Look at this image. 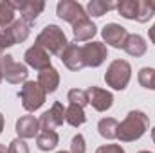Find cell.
<instances>
[{
	"label": "cell",
	"mask_w": 155,
	"mask_h": 153,
	"mask_svg": "<svg viewBox=\"0 0 155 153\" xmlns=\"http://www.w3.org/2000/svg\"><path fill=\"white\" fill-rule=\"evenodd\" d=\"M150 126V119L148 115L141 110H132L128 112V115L124 117L123 122H119L117 126V139L121 142H132V141H137L141 139L146 130Z\"/></svg>",
	"instance_id": "obj_1"
},
{
	"label": "cell",
	"mask_w": 155,
	"mask_h": 153,
	"mask_svg": "<svg viewBox=\"0 0 155 153\" xmlns=\"http://www.w3.org/2000/svg\"><path fill=\"white\" fill-rule=\"evenodd\" d=\"M36 45H40L41 49H45V50L51 52V54L61 56V52L65 50V47L69 45V41H67L65 33H63L58 25L51 24V25L43 27L41 33L36 36Z\"/></svg>",
	"instance_id": "obj_2"
},
{
	"label": "cell",
	"mask_w": 155,
	"mask_h": 153,
	"mask_svg": "<svg viewBox=\"0 0 155 153\" xmlns=\"http://www.w3.org/2000/svg\"><path fill=\"white\" fill-rule=\"evenodd\" d=\"M130 77H132V67L126 60H114L105 72L107 85L112 86L114 90H124L130 83Z\"/></svg>",
	"instance_id": "obj_3"
},
{
	"label": "cell",
	"mask_w": 155,
	"mask_h": 153,
	"mask_svg": "<svg viewBox=\"0 0 155 153\" xmlns=\"http://www.w3.org/2000/svg\"><path fill=\"white\" fill-rule=\"evenodd\" d=\"M31 33V25L25 24L22 18L20 20H15L9 27L5 29H0V52L13 47L15 43H22L25 41L27 36Z\"/></svg>",
	"instance_id": "obj_4"
},
{
	"label": "cell",
	"mask_w": 155,
	"mask_h": 153,
	"mask_svg": "<svg viewBox=\"0 0 155 153\" xmlns=\"http://www.w3.org/2000/svg\"><path fill=\"white\" fill-rule=\"evenodd\" d=\"M18 97L22 101V106L27 112H35L45 103L47 92L38 85V81H25L18 92Z\"/></svg>",
	"instance_id": "obj_5"
},
{
	"label": "cell",
	"mask_w": 155,
	"mask_h": 153,
	"mask_svg": "<svg viewBox=\"0 0 155 153\" xmlns=\"http://www.w3.org/2000/svg\"><path fill=\"white\" fill-rule=\"evenodd\" d=\"M2 74L5 77V81L13 83V85H20L27 81V67L16 60H13V56L5 54L2 56Z\"/></svg>",
	"instance_id": "obj_6"
},
{
	"label": "cell",
	"mask_w": 155,
	"mask_h": 153,
	"mask_svg": "<svg viewBox=\"0 0 155 153\" xmlns=\"http://www.w3.org/2000/svg\"><path fill=\"white\" fill-rule=\"evenodd\" d=\"M81 49H83L85 67H99L108 58V49L101 41H90V43L83 45Z\"/></svg>",
	"instance_id": "obj_7"
},
{
	"label": "cell",
	"mask_w": 155,
	"mask_h": 153,
	"mask_svg": "<svg viewBox=\"0 0 155 153\" xmlns=\"http://www.w3.org/2000/svg\"><path fill=\"white\" fill-rule=\"evenodd\" d=\"M56 15H58L61 20L72 24V25L76 24L78 20L88 16V15L85 13L83 5H81L79 2H74V0H61V2H58V5H56Z\"/></svg>",
	"instance_id": "obj_8"
},
{
	"label": "cell",
	"mask_w": 155,
	"mask_h": 153,
	"mask_svg": "<svg viewBox=\"0 0 155 153\" xmlns=\"http://www.w3.org/2000/svg\"><path fill=\"white\" fill-rule=\"evenodd\" d=\"M87 96H88V105H92V108L97 110V112H107L114 105V96L108 90H105V88L88 86L87 88Z\"/></svg>",
	"instance_id": "obj_9"
},
{
	"label": "cell",
	"mask_w": 155,
	"mask_h": 153,
	"mask_svg": "<svg viewBox=\"0 0 155 153\" xmlns=\"http://www.w3.org/2000/svg\"><path fill=\"white\" fill-rule=\"evenodd\" d=\"M65 122V106L56 101L47 112H43L40 117V130H54Z\"/></svg>",
	"instance_id": "obj_10"
},
{
	"label": "cell",
	"mask_w": 155,
	"mask_h": 153,
	"mask_svg": "<svg viewBox=\"0 0 155 153\" xmlns=\"http://www.w3.org/2000/svg\"><path fill=\"white\" fill-rule=\"evenodd\" d=\"M11 4H13L15 11H20L22 20L25 24H29V25L38 18L41 15V11L45 9V4L40 2V0H20V2H11Z\"/></svg>",
	"instance_id": "obj_11"
},
{
	"label": "cell",
	"mask_w": 155,
	"mask_h": 153,
	"mask_svg": "<svg viewBox=\"0 0 155 153\" xmlns=\"http://www.w3.org/2000/svg\"><path fill=\"white\" fill-rule=\"evenodd\" d=\"M60 60L63 61V65L69 69V70H81V69H85V60H83V49L78 45L76 41L74 43H69L67 47H65V50L61 52V56H60Z\"/></svg>",
	"instance_id": "obj_12"
},
{
	"label": "cell",
	"mask_w": 155,
	"mask_h": 153,
	"mask_svg": "<svg viewBox=\"0 0 155 153\" xmlns=\"http://www.w3.org/2000/svg\"><path fill=\"white\" fill-rule=\"evenodd\" d=\"M101 34H103V40L107 41V45H112L116 49H123L124 47V41L128 38V31L123 25L114 24V22L112 24H107L103 27Z\"/></svg>",
	"instance_id": "obj_13"
},
{
	"label": "cell",
	"mask_w": 155,
	"mask_h": 153,
	"mask_svg": "<svg viewBox=\"0 0 155 153\" xmlns=\"http://www.w3.org/2000/svg\"><path fill=\"white\" fill-rule=\"evenodd\" d=\"M24 58H25V63H27L29 67L36 69V70H43V69L51 67V58H49V52H47L45 49H41L40 45H36V43L25 50Z\"/></svg>",
	"instance_id": "obj_14"
},
{
	"label": "cell",
	"mask_w": 155,
	"mask_h": 153,
	"mask_svg": "<svg viewBox=\"0 0 155 153\" xmlns=\"http://www.w3.org/2000/svg\"><path fill=\"white\" fill-rule=\"evenodd\" d=\"M16 133L20 139H33L40 133V119L35 115H24L16 121Z\"/></svg>",
	"instance_id": "obj_15"
},
{
	"label": "cell",
	"mask_w": 155,
	"mask_h": 153,
	"mask_svg": "<svg viewBox=\"0 0 155 153\" xmlns=\"http://www.w3.org/2000/svg\"><path fill=\"white\" fill-rule=\"evenodd\" d=\"M96 33H97V27H96V24L88 16L78 20L76 24L72 25V34H74L76 43L78 41H88V40H92Z\"/></svg>",
	"instance_id": "obj_16"
},
{
	"label": "cell",
	"mask_w": 155,
	"mask_h": 153,
	"mask_svg": "<svg viewBox=\"0 0 155 153\" xmlns=\"http://www.w3.org/2000/svg\"><path fill=\"white\" fill-rule=\"evenodd\" d=\"M38 85L47 94L54 92L58 88V85H60V74H58V70L52 65L47 67V69H43V70H40L38 72Z\"/></svg>",
	"instance_id": "obj_17"
},
{
	"label": "cell",
	"mask_w": 155,
	"mask_h": 153,
	"mask_svg": "<svg viewBox=\"0 0 155 153\" xmlns=\"http://www.w3.org/2000/svg\"><path fill=\"white\" fill-rule=\"evenodd\" d=\"M130 56H135V58H141V56H144L146 54V50H148V45H146V41L143 36H139V34H128V38L124 41V47H123Z\"/></svg>",
	"instance_id": "obj_18"
},
{
	"label": "cell",
	"mask_w": 155,
	"mask_h": 153,
	"mask_svg": "<svg viewBox=\"0 0 155 153\" xmlns=\"http://www.w3.org/2000/svg\"><path fill=\"white\" fill-rule=\"evenodd\" d=\"M60 137L54 130H40V133L36 135V146L41 151H51L58 146Z\"/></svg>",
	"instance_id": "obj_19"
},
{
	"label": "cell",
	"mask_w": 155,
	"mask_h": 153,
	"mask_svg": "<svg viewBox=\"0 0 155 153\" xmlns=\"http://www.w3.org/2000/svg\"><path fill=\"white\" fill-rule=\"evenodd\" d=\"M65 121H67L71 126H74V128H79V126H81V124L87 121V115H85V110H83V106L71 103V105L65 108Z\"/></svg>",
	"instance_id": "obj_20"
},
{
	"label": "cell",
	"mask_w": 155,
	"mask_h": 153,
	"mask_svg": "<svg viewBox=\"0 0 155 153\" xmlns=\"http://www.w3.org/2000/svg\"><path fill=\"white\" fill-rule=\"evenodd\" d=\"M117 126H119V122L114 117H103L97 122V132L103 139L112 141V139H117Z\"/></svg>",
	"instance_id": "obj_21"
},
{
	"label": "cell",
	"mask_w": 155,
	"mask_h": 153,
	"mask_svg": "<svg viewBox=\"0 0 155 153\" xmlns=\"http://www.w3.org/2000/svg\"><path fill=\"white\" fill-rule=\"evenodd\" d=\"M116 7L117 4L110 2V0H90L87 4V13L92 15V16H103V15H107L108 11H112Z\"/></svg>",
	"instance_id": "obj_22"
},
{
	"label": "cell",
	"mask_w": 155,
	"mask_h": 153,
	"mask_svg": "<svg viewBox=\"0 0 155 153\" xmlns=\"http://www.w3.org/2000/svg\"><path fill=\"white\" fill-rule=\"evenodd\" d=\"M119 15L126 20H137V11H139V0H123L116 7Z\"/></svg>",
	"instance_id": "obj_23"
},
{
	"label": "cell",
	"mask_w": 155,
	"mask_h": 153,
	"mask_svg": "<svg viewBox=\"0 0 155 153\" xmlns=\"http://www.w3.org/2000/svg\"><path fill=\"white\" fill-rule=\"evenodd\" d=\"M15 7L9 0H0V29L9 27L15 22Z\"/></svg>",
	"instance_id": "obj_24"
},
{
	"label": "cell",
	"mask_w": 155,
	"mask_h": 153,
	"mask_svg": "<svg viewBox=\"0 0 155 153\" xmlns=\"http://www.w3.org/2000/svg\"><path fill=\"white\" fill-rule=\"evenodd\" d=\"M155 15V2L152 0H139V11H137V22L146 24Z\"/></svg>",
	"instance_id": "obj_25"
},
{
	"label": "cell",
	"mask_w": 155,
	"mask_h": 153,
	"mask_svg": "<svg viewBox=\"0 0 155 153\" xmlns=\"http://www.w3.org/2000/svg\"><path fill=\"white\" fill-rule=\"evenodd\" d=\"M139 85L148 88V90H155V69L152 67H143L137 74Z\"/></svg>",
	"instance_id": "obj_26"
},
{
	"label": "cell",
	"mask_w": 155,
	"mask_h": 153,
	"mask_svg": "<svg viewBox=\"0 0 155 153\" xmlns=\"http://www.w3.org/2000/svg\"><path fill=\"white\" fill-rule=\"evenodd\" d=\"M67 97H69V101H71V103L79 105V106L88 105V96H87V90H81V88H72V90H69Z\"/></svg>",
	"instance_id": "obj_27"
},
{
	"label": "cell",
	"mask_w": 155,
	"mask_h": 153,
	"mask_svg": "<svg viewBox=\"0 0 155 153\" xmlns=\"http://www.w3.org/2000/svg\"><path fill=\"white\" fill-rule=\"evenodd\" d=\"M87 151V146H85V137L81 133H78L72 137L71 141V153H85Z\"/></svg>",
	"instance_id": "obj_28"
},
{
	"label": "cell",
	"mask_w": 155,
	"mask_h": 153,
	"mask_svg": "<svg viewBox=\"0 0 155 153\" xmlns=\"http://www.w3.org/2000/svg\"><path fill=\"white\" fill-rule=\"evenodd\" d=\"M7 151L9 153H31L29 151V146L25 144V141L24 139H15V141H11V144H9V148H7Z\"/></svg>",
	"instance_id": "obj_29"
},
{
	"label": "cell",
	"mask_w": 155,
	"mask_h": 153,
	"mask_svg": "<svg viewBox=\"0 0 155 153\" xmlns=\"http://www.w3.org/2000/svg\"><path fill=\"white\" fill-rule=\"evenodd\" d=\"M96 153H124V150L119 144H105V146H99Z\"/></svg>",
	"instance_id": "obj_30"
},
{
	"label": "cell",
	"mask_w": 155,
	"mask_h": 153,
	"mask_svg": "<svg viewBox=\"0 0 155 153\" xmlns=\"http://www.w3.org/2000/svg\"><path fill=\"white\" fill-rule=\"evenodd\" d=\"M148 38L152 40V43L155 45V24L150 27V29H148Z\"/></svg>",
	"instance_id": "obj_31"
},
{
	"label": "cell",
	"mask_w": 155,
	"mask_h": 153,
	"mask_svg": "<svg viewBox=\"0 0 155 153\" xmlns=\"http://www.w3.org/2000/svg\"><path fill=\"white\" fill-rule=\"evenodd\" d=\"M4 124H5V121H4V115L0 114V133H2V130H4Z\"/></svg>",
	"instance_id": "obj_32"
},
{
	"label": "cell",
	"mask_w": 155,
	"mask_h": 153,
	"mask_svg": "<svg viewBox=\"0 0 155 153\" xmlns=\"http://www.w3.org/2000/svg\"><path fill=\"white\" fill-rule=\"evenodd\" d=\"M2 79H4V74H2V56H0V83H2Z\"/></svg>",
	"instance_id": "obj_33"
},
{
	"label": "cell",
	"mask_w": 155,
	"mask_h": 153,
	"mask_svg": "<svg viewBox=\"0 0 155 153\" xmlns=\"http://www.w3.org/2000/svg\"><path fill=\"white\" fill-rule=\"evenodd\" d=\"M0 153H9V151H7V148H5L4 144H0Z\"/></svg>",
	"instance_id": "obj_34"
},
{
	"label": "cell",
	"mask_w": 155,
	"mask_h": 153,
	"mask_svg": "<svg viewBox=\"0 0 155 153\" xmlns=\"http://www.w3.org/2000/svg\"><path fill=\"white\" fill-rule=\"evenodd\" d=\"M152 139H153V142H155V128L152 130Z\"/></svg>",
	"instance_id": "obj_35"
},
{
	"label": "cell",
	"mask_w": 155,
	"mask_h": 153,
	"mask_svg": "<svg viewBox=\"0 0 155 153\" xmlns=\"http://www.w3.org/2000/svg\"><path fill=\"white\" fill-rule=\"evenodd\" d=\"M139 153H152V151H146V150H144V151H139Z\"/></svg>",
	"instance_id": "obj_36"
},
{
	"label": "cell",
	"mask_w": 155,
	"mask_h": 153,
	"mask_svg": "<svg viewBox=\"0 0 155 153\" xmlns=\"http://www.w3.org/2000/svg\"><path fill=\"white\" fill-rule=\"evenodd\" d=\"M58 153H69V151H58Z\"/></svg>",
	"instance_id": "obj_37"
}]
</instances>
